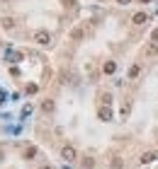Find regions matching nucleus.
<instances>
[{
    "label": "nucleus",
    "mask_w": 158,
    "mask_h": 169,
    "mask_svg": "<svg viewBox=\"0 0 158 169\" xmlns=\"http://www.w3.org/2000/svg\"><path fill=\"white\" fill-rule=\"evenodd\" d=\"M156 157H158L156 152H146V155L141 157V162H144V164H149V162H153V160H156Z\"/></svg>",
    "instance_id": "nucleus-7"
},
{
    "label": "nucleus",
    "mask_w": 158,
    "mask_h": 169,
    "mask_svg": "<svg viewBox=\"0 0 158 169\" xmlns=\"http://www.w3.org/2000/svg\"><path fill=\"white\" fill-rule=\"evenodd\" d=\"M97 116H100V121H112V109L110 107H102L100 111H97Z\"/></svg>",
    "instance_id": "nucleus-3"
},
{
    "label": "nucleus",
    "mask_w": 158,
    "mask_h": 169,
    "mask_svg": "<svg viewBox=\"0 0 158 169\" xmlns=\"http://www.w3.org/2000/svg\"><path fill=\"white\" fill-rule=\"evenodd\" d=\"M41 111H54V102H51V99H46V102H41Z\"/></svg>",
    "instance_id": "nucleus-9"
},
{
    "label": "nucleus",
    "mask_w": 158,
    "mask_h": 169,
    "mask_svg": "<svg viewBox=\"0 0 158 169\" xmlns=\"http://www.w3.org/2000/svg\"><path fill=\"white\" fill-rule=\"evenodd\" d=\"M139 70H141L139 65H131V68H129V77H136V75H139Z\"/></svg>",
    "instance_id": "nucleus-14"
},
{
    "label": "nucleus",
    "mask_w": 158,
    "mask_h": 169,
    "mask_svg": "<svg viewBox=\"0 0 158 169\" xmlns=\"http://www.w3.org/2000/svg\"><path fill=\"white\" fill-rule=\"evenodd\" d=\"M112 167H114V169H122V160H119V157H114V160H112Z\"/></svg>",
    "instance_id": "nucleus-15"
},
{
    "label": "nucleus",
    "mask_w": 158,
    "mask_h": 169,
    "mask_svg": "<svg viewBox=\"0 0 158 169\" xmlns=\"http://www.w3.org/2000/svg\"><path fill=\"white\" fill-rule=\"evenodd\" d=\"M141 2H151V0H141Z\"/></svg>",
    "instance_id": "nucleus-20"
},
{
    "label": "nucleus",
    "mask_w": 158,
    "mask_h": 169,
    "mask_svg": "<svg viewBox=\"0 0 158 169\" xmlns=\"http://www.w3.org/2000/svg\"><path fill=\"white\" fill-rule=\"evenodd\" d=\"M71 39H73V41H80V39H83V29L75 27L73 32H71Z\"/></svg>",
    "instance_id": "nucleus-6"
},
{
    "label": "nucleus",
    "mask_w": 158,
    "mask_h": 169,
    "mask_svg": "<svg viewBox=\"0 0 158 169\" xmlns=\"http://www.w3.org/2000/svg\"><path fill=\"white\" fill-rule=\"evenodd\" d=\"M102 102H105V107H110V104H112V94H110V92H102Z\"/></svg>",
    "instance_id": "nucleus-13"
},
{
    "label": "nucleus",
    "mask_w": 158,
    "mask_h": 169,
    "mask_svg": "<svg viewBox=\"0 0 158 169\" xmlns=\"http://www.w3.org/2000/svg\"><path fill=\"white\" fill-rule=\"evenodd\" d=\"M151 41H153V44H158V29H153V34H151Z\"/></svg>",
    "instance_id": "nucleus-17"
},
{
    "label": "nucleus",
    "mask_w": 158,
    "mask_h": 169,
    "mask_svg": "<svg viewBox=\"0 0 158 169\" xmlns=\"http://www.w3.org/2000/svg\"><path fill=\"white\" fill-rule=\"evenodd\" d=\"M83 167L85 169H93L95 167V160H93V157H85V160H83Z\"/></svg>",
    "instance_id": "nucleus-11"
},
{
    "label": "nucleus",
    "mask_w": 158,
    "mask_h": 169,
    "mask_svg": "<svg viewBox=\"0 0 158 169\" xmlns=\"http://www.w3.org/2000/svg\"><path fill=\"white\" fill-rule=\"evenodd\" d=\"M63 5H66V7H73V5H75V0H63Z\"/></svg>",
    "instance_id": "nucleus-18"
},
{
    "label": "nucleus",
    "mask_w": 158,
    "mask_h": 169,
    "mask_svg": "<svg viewBox=\"0 0 158 169\" xmlns=\"http://www.w3.org/2000/svg\"><path fill=\"white\" fill-rule=\"evenodd\" d=\"M37 92V85H27V94H34Z\"/></svg>",
    "instance_id": "nucleus-16"
},
{
    "label": "nucleus",
    "mask_w": 158,
    "mask_h": 169,
    "mask_svg": "<svg viewBox=\"0 0 158 169\" xmlns=\"http://www.w3.org/2000/svg\"><path fill=\"white\" fill-rule=\"evenodd\" d=\"M117 2H119V5H129L131 0H117Z\"/></svg>",
    "instance_id": "nucleus-19"
},
{
    "label": "nucleus",
    "mask_w": 158,
    "mask_h": 169,
    "mask_svg": "<svg viewBox=\"0 0 158 169\" xmlns=\"http://www.w3.org/2000/svg\"><path fill=\"white\" fill-rule=\"evenodd\" d=\"M34 41H37L39 46H49L51 44V34H49V32H37V34H34Z\"/></svg>",
    "instance_id": "nucleus-1"
},
{
    "label": "nucleus",
    "mask_w": 158,
    "mask_h": 169,
    "mask_svg": "<svg viewBox=\"0 0 158 169\" xmlns=\"http://www.w3.org/2000/svg\"><path fill=\"white\" fill-rule=\"evenodd\" d=\"M61 157H63L66 162H71V160H75V147H71V145H66L63 150H61Z\"/></svg>",
    "instance_id": "nucleus-2"
},
{
    "label": "nucleus",
    "mask_w": 158,
    "mask_h": 169,
    "mask_svg": "<svg viewBox=\"0 0 158 169\" xmlns=\"http://www.w3.org/2000/svg\"><path fill=\"white\" fill-rule=\"evenodd\" d=\"M102 70L107 72V75H112V72L117 70V63H114V61H107V63H105V65H102Z\"/></svg>",
    "instance_id": "nucleus-4"
},
{
    "label": "nucleus",
    "mask_w": 158,
    "mask_h": 169,
    "mask_svg": "<svg viewBox=\"0 0 158 169\" xmlns=\"http://www.w3.org/2000/svg\"><path fill=\"white\" fill-rule=\"evenodd\" d=\"M146 15H144V12H136V15H134V24H144V22H146Z\"/></svg>",
    "instance_id": "nucleus-8"
},
{
    "label": "nucleus",
    "mask_w": 158,
    "mask_h": 169,
    "mask_svg": "<svg viewBox=\"0 0 158 169\" xmlns=\"http://www.w3.org/2000/svg\"><path fill=\"white\" fill-rule=\"evenodd\" d=\"M3 27H5V29H12V27H15V19H12V17H5V19H3Z\"/></svg>",
    "instance_id": "nucleus-10"
},
{
    "label": "nucleus",
    "mask_w": 158,
    "mask_h": 169,
    "mask_svg": "<svg viewBox=\"0 0 158 169\" xmlns=\"http://www.w3.org/2000/svg\"><path fill=\"white\" fill-rule=\"evenodd\" d=\"M34 157H37V147L32 145V147H27V150H25V160H34Z\"/></svg>",
    "instance_id": "nucleus-5"
},
{
    "label": "nucleus",
    "mask_w": 158,
    "mask_h": 169,
    "mask_svg": "<svg viewBox=\"0 0 158 169\" xmlns=\"http://www.w3.org/2000/svg\"><path fill=\"white\" fill-rule=\"evenodd\" d=\"M156 53H158V44H151L146 48V56H156Z\"/></svg>",
    "instance_id": "nucleus-12"
}]
</instances>
